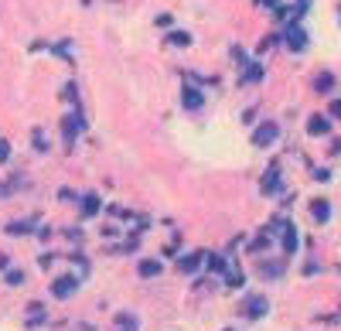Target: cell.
Here are the masks:
<instances>
[{
    "label": "cell",
    "instance_id": "obj_19",
    "mask_svg": "<svg viewBox=\"0 0 341 331\" xmlns=\"http://www.w3.org/2000/svg\"><path fill=\"white\" fill-rule=\"evenodd\" d=\"M263 276L276 280V276H280V263H263Z\"/></svg>",
    "mask_w": 341,
    "mask_h": 331
},
{
    "label": "cell",
    "instance_id": "obj_2",
    "mask_svg": "<svg viewBox=\"0 0 341 331\" xmlns=\"http://www.w3.org/2000/svg\"><path fill=\"white\" fill-rule=\"evenodd\" d=\"M284 192V178H280V164H270L263 174V195H280Z\"/></svg>",
    "mask_w": 341,
    "mask_h": 331
},
{
    "label": "cell",
    "instance_id": "obj_23",
    "mask_svg": "<svg viewBox=\"0 0 341 331\" xmlns=\"http://www.w3.org/2000/svg\"><path fill=\"white\" fill-rule=\"evenodd\" d=\"M7 157H10V144H7V140H0V164H4Z\"/></svg>",
    "mask_w": 341,
    "mask_h": 331
},
{
    "label": "cell",
    "instance_id": "obj_6",
    "mask_svg": "<svg viewBox=\"0 0 341 331\" xmlns=\"http://www.w3.org/2000/svg\"><path fill=\"white\" fill-rule=\"evenodd\" d=\"M307 134L310 136H328L331 134V123H328L324 116H310L307 120Z\"/></svg>",
    "mask_w": 341,
    "mask_h": 331
},
{
    "label": "cell",
    "instance_id": "obj_25",
    "mask_svg": "<svg viewBox=\"0 0 341 331\" xmlns=\"http://www.w3.org/2000/svg\"><path fill=\"white\" fill-rule=\"evenodd\" d=\"M331 116H341V99H334V102H331Z\"/></svg>",
    "mask_w": 341,
    "mask_h": 331
},
{
    "label": "cell",
    "instance_id": "obj_24",
    "mask_svg": "<svg viewBox=\"0 0 341 331\" xmlns=\"http://www.w3.org/2000/svg\"><path fill=\"white\" fill-rule=\"evenodd\" d=\"M34 147H38V150H44V147H48V144H44V134H41V130H34Z\"/></svg>",
    "mask_w": 341,
    "mask_h": 331
},
{
    "label": "cell",
    "instance_id": "obj_17",
    "mask_svg": "<svg viewBox=\"0 0 341 331\" xmlns=\"http://www.w3.org/2000/svg\"><path fill=\"white\" fill-rule=\"evenodd\" d=\"M263 78V65H249V72L242 76V82H260Z\"/></svg>",
    "mask_w": 341,
    "mask_h": 331
},
{
    "label": "cell",
    "instance_id": "obj_8",
    "mask_svg": "<svg viewBox=\"0 0 341 331\" xmlns=\"http://www.w3.org/2000/svg\"><path fill=\"white\" fill-rule=\"evenodd\" d=\"M202 260H205V253H188V256H181V260H178V270H181V273H194Z\"/></svg>",
    "mask_w": 341,
    "mask_h": 331
},
{
    "label": "cell",
    "instance_id": "obj_7",
    "mask_svg": "<svg viewBox=\"0 0 341 331\" xmlns=\"http://www.w3.org/2000/svg\"><path fill=\"white\" fill-rule=\"evenodd\" d=\"M181 102H184L188 110H202V102H205V99H202V92H198L194 86H184V92H181Z\"/></svg>",
    "mask_w": 341,
    "mask_h": 331
},
{
    "label": "cell",
    "instance_id": "obj_3",
    "mask_svg": "<svg viewBox=\"0 0 341 331\" xmlns=\"http://www.w3.org/2000/svg\"><path fill=\"white\" fill-rule=\"evenodd\" d=\"M286 44H290L294 52H304V48H307V34H304L300 24H290V28H286Z\"/></svg>",
    "mask_w": 341,
    "mask_h": 331
},
{
    "label": "cell",
    "instance_id": "obj_1",
    "mask_svg": "<svg viewBox=\"0 0 341 331\" xmlns=\"http://www.w3.org/2000/svg\"><path fill=\"white\" fill-rule=\"evenodd\" d=\"M276 134H280V126H276L273 120H266V123H260V126H256V134H252V144H256V147H270V144L276 140Z\"/></svg>",
    "mask_w": 341,
    "mask_h": 331
},
{
    "label": "cell",
    "instance_id": "obj_15",
    "mask_svg": "<svg viewBox=\"0 0 341 331\" xmlns=\"http://www.w3.org/2000/svg\"><path fill=\"white\" fill-rule=\"evenodd\" d=\"M136 270H140V276H157L160 273V260H144Z\"/></svg>",
    "mask_w": 341,
    "mask_h": 331
},
{
    "label": "cell",
    "instance_id": "obj_22",
    "mask_svg": "<svg viewBox=\"0 0 341 331\" xmlns=\"http://www.w3.org/2000/svg\"><path fill=\"white\" fill-rule=\"evenodd\" d=\"M24 280V273L20 270H7V284H20Z\"/></svg>",
    "mask_w": 341,
    "mask_h": 331
},
{
    "label": "cell",
    "instance_id": "obj_4",
    "mask_svg": "<svg viewBox=\"0 0 341 331\" xmlns=\"http://www.w3.org/2000/svg\"><path fill=\"white\" fill-rule=\"evenodd\" d=\"M62 130H65V140L68 144H76V134L82 130V116L78 113H68V116L62 120Z\"/></svg>",
    "mask_w": 341,
    "mask_h": 331
},
{
    "label": "cell",
    "instance_id": "obj_13",
    "mask_svg": "<svg viewBox=\"0 0 341 331\" xmlns=\"http://www.w3.org/2000/svg\"><path fill=\"white\" fill-rule=\"evenodd\" d=\"M260 314H266V300H263V297H249L246 318H260Z\"/></svg>",
    "mask_w": 341,
    "mask_h": 331
},
{
    "label": "cell",
    "instance_id": "obj_9",
    "mask_svg": "<svg viewBox=\"0 0 341 331\" xmlns=\"http://www.w3.org/2000/svg\"><path fill=\"white\" fill-rule=\"evenodd\" d=\"M34 229H38V218H20V222H10V226H7V232L10 236H24V232H34Z\"/></svg>",
    "mask_w": 341,
    "mask_h": 331
},
{
    "label": "cell",
    "instance_id": "obj_18",
    "mask_svg": "<svg viewBox=\"0 0 341 331\" xmlns=\"http://www.w3.org/2000/svg\"><path fill=\"white\" fill-rule=\"evenodd\" d=\"M249 250H252V253H263V250H270V232H263L256 242H252V246H249Z\"/></svg>",
    "mask_w": 341,
    "mask_h": 331
},
{
    "label": "cell",
    "instance_id": "obj_12",
    "mask_svg": "<svg viewBox=\"0 0 341 331\" xmlns=\"http://www.w3.org/2000/svg\"><path fill=\"white\" fill-rule=\"evenodd\" d=\"M116 331H136V314H116V324H113Z\"/></svg>",
    "mask_w": 341,
    "mask_h": 331
},
{
    "label": "cell",
    "instance_id": "obj_10",
    "mask_svg": "<svg viewBox=\"0 0 341 331\" xmlns=\"http://www.w3.org/2000/svg\"><path fill=\"white\" fill-rule=\"evenodd\" d=\"M280 232H284V250H286V253H297V242H300L297 229H294V226H284Z\"/></svg>",
    "mask_w": 341,
    "mask_h": 331
},
{
    "label": "cell",
    "instance_id": "obj_21",
    "mask_svg": "<svg viewBox=\"0 0 341 331\" xmlns=\"http://www.w3.org/2000/svg\"><path fill=\"white\" fill-rule=\"evenodd\" d=\"M170 44H191V34H184V31H174V34H170Z\"/></svg>",
    "mask_w": 341,
    "mask_h": 331
},
{
    "label": "cell",
    "instance_id": "obj_20",
    "mask_svg": "<svg viewBox=\"0 0 341 331\" xmlns=\"http://www.w3.org/2000/svg\"><path fill=\"white\" fill-rule=\"evenodd\" d=\"M205 260H208V270H215V273H222V270H226L222 256H205Z\"/></svg>",
    "mask_w": 341,
    "mask_h": 331
},
{
    "label": "cell",
    "instance_id": "obj_5",
    "mask_svg": "<svg viewBox=\"0 0 341 331\" xmlns=\"http://www.w3.org/2000/svg\"><path fill=\"white\" fill-rule=\"evenodd\" d=\"M76 287H78L76 276H58L55 284H52V294H55V297H68V294L76 290Z\"/></svg>",
    "mask_w": 341,
    "mask_h": 331
},
{
    "label": "cell",
    "instance_id": "obj_14",
    "mask_svg": "<svg viewBox=\"0 0 341 331\" xmlns=\"http://www.w3.org/2000/svg\"><path fill=\"white\" fill-rule=\"evenodd\" d=\"M314 89H318V92H331V89H334V76H331V72L318 76L314 78Z\"/></svg>",
    "mask_w": 341,
    "mask_h": 331
},
{
    "label": "cell",
    "instance_id": "obj_16",
    "mask_svg": "<svg viewBox=\"0 0 341 331\" xmlns=\"http://www.w3.org/2000/svg\"><path fill=\"white\" fill-rule=\"evenodd\" d=\"M96 212H99V195H86V202H82V215L92 218Z\"/></svg>",
    "mask_w": 341,
    "mask_h": 331
},
{
    "label": "cell",
    "instance_id": "obj_11",
    "mask_svg": "<svg viewBox=\"0 0 341 331\" xmlns=\"http://www.w3.org/2000/svg\"><path fill=\"white\" fill-rule=\"evenodd\" d=\"M310 212H314V218H318V222H328V215H331V205H328L324 198H314V202H310Z\"/></svg>",
    "mask_w": 341,
    "mask_h": 331
}]
</instances>
